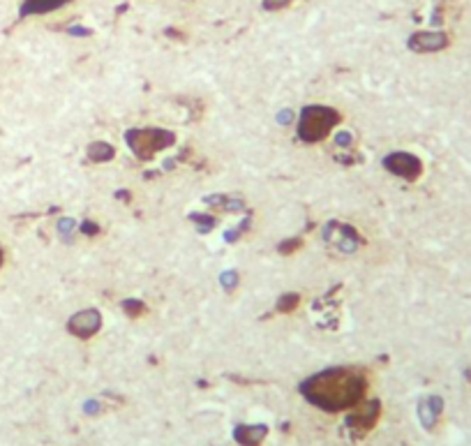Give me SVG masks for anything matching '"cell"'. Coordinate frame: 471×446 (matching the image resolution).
I'll use <instances>...</instances> for the list:
<instances>
[{
	"mask_svg": "<svg viewBox=\"0 0 471 446\" xmlns=\"http://www.w3.org/2000/svg\"><path fill=\"white\" fill-rule=\"evenodd\" d=\"M365 411H358V414L349 416V425L354 428L356 432H368L372 425L379 421V403H370L368 407H363Z\"/></svg>",
	"mask_w": 471,
	"mask_h": 446,
	"instance_id": "cell-8",
	"label": "cell"
},
{
	"mask_svg": "<svg viewBox=\"0 0 471 446\" xmlns=\"http://www.w3.org/2000/svg\"><path fill=\"white\" fill-rule=\"evenodd\" d=\"M289 116H294L291 111H282L280 114V123H289Z\"/></svg>",
	"mask_w": 471,
	"mask_h": 446,
	"instance_id": "cell-16",
	"label": "cell"
},
{
	"mask_svg": "<svg viewBox=\"0 0 471 446\" xmlns=\"http://www.w3.org/2000/svg\"><path fill=\"white\" fill-rule=\"evenodd\" d=\"M383 166L390 174L409 178V181H414V178L423 174V162L416 155H411V153H393V155L383 159Z\"/></svg>",
	"mask_w": 471,
	"mask_h": 446,
	"instance_id": "cell-4",
	"label": "cell"
},
{
	"mask_svg": "<svg viewBox=\"0 0 471 446\" xmlns=\"http://www.w3.org/2000/svg\"><path fill=\"white\" fill-rule=\"evenodd\" d=\"M448 35L441 30H423L416 32V35L409 37V49L418 51V53H432V51H441L448 46Z\"/></svg>",
	"mask_w": 471,
	"mask_h": 446,
	"instance_id": "cell-5",
	"label": "cell"
},
{
	"mask_svg": "<svg viewBox=\"0 0 471 446\" xmlns=\"http://www.w3.org/2000/svg\"><path fill=\"white\" fill-rule=\"evenodd\" d=\"M99 324H102V319H99L97 310H83L70 319L68 331L77 338H90L99 331Z\"/></svg>",
	"mask_w": 471,
	"mask_h": 446,
	"instance_id": "cell-6",
	"label": "cell"
},
{
	"mask_svg": "<svg viewBox=\"0 0 471 446\" xmlns=\"http://www.w3.org/2000/svg\"><path fill=\"white\" fill-rule=\"evenodd\" d=\"M236 442L243 444V446H259L263 442V437H266V428L263 425H241V428H236L234 432Z\"/></svg>",
	"mask_w": 471,
	"mask_h": 446,
	"instance_id": "cell-9",
	"label": "cell"
},
{
	"mask_svg": "<svg viewBox=\"0 0 471 446\" xmlns=\"http://www.w3.org/2000/svg\"><path fill=\"white\" fill-rule=\"evenodd\" d=\"M365 382L363 375H358L354 370H326L321 375L310 377L303 384V394L310 403H314L317 407L326 411H342V409H354L356 405L363 403Z\"/></svg>",
	"mask_w": 471,
	"mask_h": 446,
	"instance_id": "cell-1",
	"label": "cell"
},
{
	"mask_svg": "<svg viewBox=\"0 0 471 446\" xmlns=\"http://www.w3.org/2000/svg\"><path fill=\"white\" fill-rule=\"evenodd\" d=\"M0 264H3V252H0Z\"/></svg>",
	"mask_w": 471,
	"mask_h": 446,
	"instance_id": "cell-17",
	"label": "cell"
},
{
	"mask_svg": "<svg viewBox=\"0 0 471 446\" xmlns=\"http://www.w3.org/2000/svg\"><path fill=\"white\" fill-rule=\"evenodd\" d=\"M134 303L137 301H128V303H125V310H128L130 315H137V312L141 310V305H134Z\"/></svg>",
	"mask_w": 471,
	"mask_h": 446,
	"instance_id": "cell-15",
	"label": "cell"
},
{
	"mask_svg": "<svg viewBox=\"0 0 471 446\" xmlns=\"http://www.w3.org/2000/svg\"><path fill=\"white\" fill-rule=\"evenodd\" d=\"M441 409H443L441 398H437V396L423 398V400L418 403V418H421V423L425 425L428 430H432L437 425V421H439Z\"/></svg>",
	"mask_w": 471,
	"mask_h": 446,
	"instance_id": "cell-7",
	"label": "cell"
},
{
	"mask_svg": "<svg viewBox=\"0 0 471 446\" xmlns=\"http://www.w3.org/2000/svg\"><path fill=\"white\" fill-rule=\"evenodd\" d=\"M222 282L224 287H234V282H238V275L236 273H227V275H222Z\"/></svg>",
	"mask_w": 471,
	"mask_h": 446,
	"instance_id": "cell-14",
	"label": "cell"
},
{
	"mask_svg": "<svg viewBox=\"0 0 471 446\" xmlns=\"http://www.w3.org/2000/svg\"><path fill=\"white\" fill-rule=\"evenodd\" d=\"M65 3H70V0H26L21 12L23 14H42V12L58 10Z\"/></svg>",
	"mask_w": 471,
	"mask_h": 446,
	"instance_id": "cell-10",
	"label": "cell"
},
{
	"mask_svg": "<svg viewBox=\"0 0 471 446\" xmlns=\"http://www.w3.org/2000/svg\"><path fill=\"white\" fill-rule=\"evenodd\" d=\"M128 142L139 157H150L155 151L174 144V135L162 130H132L128 135Z\"/></svg>",
	"mask_w": 471,
	"mask_h": 446,
	"instance_id": "cell-3",
	"label": "cell"
},
{
	"mask_svg": "<svg viewBox=\"0 0 471 446\" xmlns=\"http://www.w3.org/2000/svg\"><path fill=\"white\" fill-rule=\"evenodd\" d=\"M340 121L333 109H326V106H310V109L303 111L301 125H298V135H301L305 142H319L333 130V125Z\"/></svg>",
	"mask_w": 471,
	"mask_h": 446,
	"instance_id": "cell-2",
	"label": "cell"
},
{
	"mask_svg": "<svg viewBox=\"0 0 471 446\" xmlns=\"http://www.w3.org/2000/svg\"><path fill=\"white\" fill-rule=\"evenodd\" d=\"M289 3L291 0H263V8L266 10H282V8H287Z\"/></svg>",
	"mask_w": 471,
	"mask_h": 446,
	"instance_id": "cell-12",
	"label": "cell"
},
{
	"mask_svg": "<svg viewBox=\"0 0 471 446\" xmlns=\"http://www.w3.org/2000/svg\"><path fill=\"white\" fill-rule=\"evenodd\" d=\"M88 155L92 159H97V162H102V159L114 157V148H111L109 144H90L88 146Z\"/></svg>",
	"mask_w": 471,
	"mask_h": 446,
	"instance_id": "cell-11",
	"label": "cell"
},
{
	"mask_svg": "<svg viewBox=\"0 0 471 446\" xmlns=\"http://www.w3.org/2000/svg\"><path fill=\"white\" fill-rule=\"evenodd\" d=\"M58 227H61V234H68V231L74 229V220H61Z\"/></svg>",
	"mask_w": 471,
	"mask_h": 446,
	"instance_id": "cell-13",
	"label": "cell"
}]
</instances>
